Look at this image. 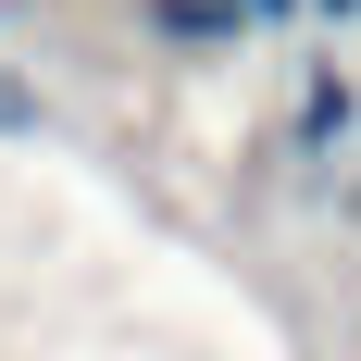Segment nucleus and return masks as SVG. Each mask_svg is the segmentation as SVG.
<instances>
[{
	"label": "nucleus",
	"mask_w": 361,
	"mask_h": 361,
	"mask_svg": "<svg viewBox=\"0 0 361 361\" xmlns=\"http://www.w3.org/2000/svg\"><path fill=\"white\" fill-rule=\"evenodd\" d=\"M250 13H287V0H250Z\"/></svg>",
	"instance_id": "nucleus-1"
}]
</instances>
